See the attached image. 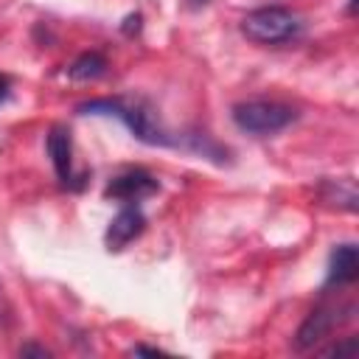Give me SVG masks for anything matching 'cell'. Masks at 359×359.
<instances>
[{"label": "cell", "mask_w": 359, "mask_h": 359, "mask_svg": "<svg viewBox=\"0 0 359 359\" xmlns=\"http://www.w3.org/2000/svg\"><path fill=\"white\" fill-rule=\"evenodd\" d=\"M79 112L81 115H115V118H121L126 126H129V132L137 137V140H143V143H149V146H171L174 140L165 135V129L157 123V118H154V112L143 104V101H123V98H95V101H84V104H79Z\"/></svg>", "instance_id": "6da1fadb"}, {"label": "cell", "mask_w": 359, "mask_h": 359, "mask_svg": "<svg viewBox=\"0 0 359 359\" xmlns=\"http://www.w3.org/2000/svg\"><path fill=\"white\" fill-rule=\"evenodd\" d=\"M241 34L255 45H286L303 34V20L286 6H261L241 17Z\"/></svg>", "instance_id": "7a4b0ae2"}, {"label": "cell", "mask_w": 359, "mask_h": 359, "mask_svg": "<svg viewBox=\"0 0 359 359\" xmlns=\"http://www.w3.org/2000/svg\"><path fill=\"white\" fill-rule=\"evenodd\" d=\"M230 118L233 123L247 132V135H255V137H266V135H275L280 129H286L297 112L286 104H278V101H264V98H255V101H241L230 109Z\"/></svg>", "instance_id": "3957f363"}, {"label": "cell", "mask_w": 359, "mask_h": 359, "mask_svg": "<svg viewBox=\"0 0 359 359\" xmlns=\"http://www.w3.org/2000/svg\"><path fill=\"white\" fill-rule=\"evenodd\" d=\"M160 191V182L143 171V168H129L118 177H112L104 188V196L107 199H118V202H126V205H135L146 196H154Z\"/></svg>", "instance_id": "277c9868"}, {"label": "cell", "mask_w": 359, "mask_h": 359, "mask_svg": "<svg viewBox=\"0 0 359 359\" xmlns=\"http://www.w3.org/2000/svg\"><path fill=\"white\" fill-rule=\"evenodd\" d=\"M342 309H337V306H320V309H314L306 320H303V325L297 328V334H294V348L297 351H309V348H314L317 342H323L328 334H331V328L334 325H339L342 320H348V317H337Z\"/></svg>", "instance_id": "5b68a950"}, {"label": "cell", "mask_w": 359, "mask_h": 359, "mask_svg": "<svg viewBox=\"0 0 359 359\" xmlns=\"http://www.w3.org/2000/svg\"><path fill=\"white\" fill-rule=\"evenodd\" d=\"M143 227H146V216L140 213V208L137 205H126V208H121L118 210V216L109 222V227H107V250L109 252H118V250H123L129 241H135L140 233H143Z\"/></svg>", "instance_id": "8992f818"}, {"label": "cell", "mask_w": 359, "mask_h": 359, "mask_svg": "<svg viewBox=\"0 0 359 359\" xmlns=\"http://www.w3.org/2000/svg\"><path fill=\"white\" fill-rule=\"evenodd\" d=\"M48 154H50V163L56 168V177L62 185H70L73 182V140H70V129L67 126H53L48 132Z\"/></svg>", "instance_id": "52a82bcc"}, {"label": "cell", "mask_w": 359, "mask_h": 359, "mask_svg": "<svg viewBox=\"0 0 359 359\" xmlns=\"http://www.w3.org/2000/svg\"><path fill=\"white\" fill-rule=\"evenodd\" d=\"M356 278H359V252L353 244H339L328 261L325 289L328 286H351Z\"/></svg>", "instance_id": "ba28073f"}, {"label": "cell", "mask_w": 359, "mask_h": 359, "mask_svg": "<svg viewBox=\"0 0 359 359\" xmlns=\"http://www.w3.org/2000/svg\"><path fill=\"white\" fill-rule=\"evenodd\" d=\"M107 73V59L98 53V50H90V53H81L79 59H73V65L67 67V76L73 81H95Z\"/></svg>", "instance_id": "9c48e42d"}, {"label": "cell", "mask_w": 359, "mask_h": 359, "mask_svg": "<svg viewBox=\"0 0 359 359\" xmlns=\"http://www.w3.org/2000/svg\"><path fill=\"white\" fill-rule=\"evenodd\" d=\"M323 353H328V356H353L356 353V337H345L342 342L328 345Z\"/></svg>", "instance_id": "30bf717a"}, {"label": "cell", "mask_w": 359, "mask_h": 359, "mask_svg": "<svg viewBox=\"0 0 359 359\" xmlns=\"http://www.w3.org/2000/svg\"><path fill=\"white\" fill-rule=\"evenodd\" d=\"M50 351L48 348H39V345H22L20 348V356H48Z\"/></svg>", "instance_id": "8fae6325"}, {"label": "cell", "mask_w": 359, "mask_h": 359, "mask_svg": "<svg viewBox=\"0 0 359 359\" xmlns=\"http://www.w3.org/2000/svg\"><path fill=\"white\" fill-rule=\"evenodd\" d=\"M8 87H11L8 76H3V73H0V101H6V95H8Z\"/></svg>", "instance_id": "7c38bea8"}, {"label": "cell", "mask_w": 359, "mask_h": 359, "mask_svg": "<svg viewBox=\"0 0 359 359\" xmlns=\"http://www.w3.org/2000/svg\"><path fill=\"white\" fill-rule=\"evenodd\" d=\"M132 353H135V356H140V353H149V356H160L163 351H157V348H146V345H140V348H135Z\"/></svg>", "instance_id": "4fadbf2b"}]
</instances>
